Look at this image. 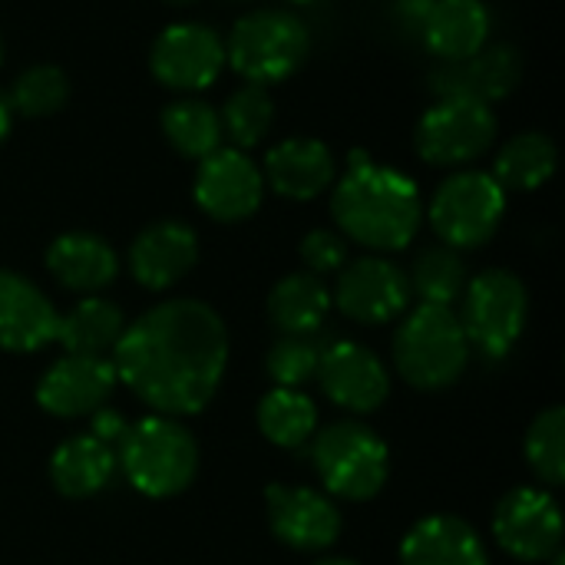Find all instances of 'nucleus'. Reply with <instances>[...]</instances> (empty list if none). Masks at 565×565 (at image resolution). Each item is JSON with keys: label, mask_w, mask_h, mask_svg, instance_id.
<instances>
[{"label": "nucleus", "mask_w": 565, "mask_h": 565, "mask_svg": "<svg viewBox=\"0 0 565 565\" xmlns=\"http://www.w3.org/2000/svg\"><path fill=\"white\" fill-rule=\"evenodd\" d=\"M116 381L162 417L202 414L228 367V328L215 308L172 298L126 324L113 351Z\"/></svg>", "instance_id": "f257e3e1"}, {"label": "nucleus", "mask_w": 565, "mask_h": 565, "mask_svg": "<svg viewBox=\"0 0 565 565\" xmlns=\"http://www.w3.org/2000/svg\"><path fill=\"white\" fill-rule=\"evenodd\" d=\"M331 215L344 238L371 252H401L420 232L424 199L411 175L358 149L331 185Z\"/></svg>", "instance_id": "f03ea898"}, {"label": "nucleus", "mask_w": 565, "mask_h": 565, "mask_svg": "<svg viewBox=\"0 0 565 565\" xmlns=\"http://www.w3.org/2000/svg\"><path fill=\"white\" fill-rule=\"evenodd\" d=\"M116 463L149 500H169L192 487L199 473V444L175 417H142L129 424L116 447Z\"/></svg>", "instance_id": "7ed1b4c3"}, {"label": "nucleus", "mask_w": 565, "mask_h": 565, "mask_svg": "<svg viewBox=\"0 0 565 565\" xmlns=\"http://www.w3.org/2000/svg\"><path fill=\"white\" fill-rule=\"evenodd\" d=\"M470 341L454 308L417 305L394 334L397 374L417 391L454 387L470 364Z\"/></svg>", "instance_id": "20e7f679"}, {"label": "nucleus", "mask_w": 565, "mask_h": 565, "mask_svg": "<svg viewBox=\"0 0 565 565\" xmlns=\"http://www.w3.org/2000/svg\"><path fill=\"white\" fill-rule=\"evenodd\" d=\"M311 463L328 497L367 503L391 473L387 444L361 420H338L311 437Z\"/></svg>", "instance_id": "39448f33"}, {"label": "nucleus", "mask_w": 565, "mask_h": 565, "mask_svg": "<svg viewBox=\"0 0 565 565\" xmlns=\"http://www.w3.org/2000/svg\"><path fill=\"white\" fill-rule=\"evenodd\" d=\"M308 50H311V33L295 13L252 10L232 26L225 40V63L245 83L271 86L295 76L308 60Z\"/></svg>", "instance_id": "423d86ee"}, {"label": "nucleus", "mask_w": 565, "mask_h": 565, "mask_svg": "<svg viewBox=\"0 0 565 565\" xmlns=\"http://www.w3.org/2000/svg\"><path fill=\"white\" fill-rule=\"evenodd\" d=\"M507 215V189L490 172H454L430 199L427 218L440 242L454 252L487 245Z\"/></svg>", "instance_id": "0eeeda50"}, {"label": "nucleus", "mask_w": 565, "mask_h": 565, "mask_svg": "<svg viewBox=\"0 0 565 565\" xmlns=\"http://www.w3.org/2000/svg\"><path fill=\"white\" fill-rule=\"evenodd\" d=\"M470 348L487 358H503L526 331L530 291L520 275L487 268L463 288V311L457 315Z\"/></svg>", "instance_id": "6e6552de"}, {"label": "nucleus", "mask_w": 565, "mask_h": 565, "mask_svg": "<svg viewBox=\"0 0 565 565\" xmlns=\"http://www.w3.org/2000/svg\"><path fill=\"white\" fill-rule=\"evenodd\" d=\"M493 139L497 113L477 99H440L414 129V149L430 166H467L480 159Z\"/></svg>", "instance_id": "1a4fd4ad"}, {"label": "nucleus", "mask_w": 565, "mask_h": 565, "mask_svg": "<svg viewBox=\"0 0 565 565\" xmlns=\"http://www.w3.org/2000/svg\"><path fill=\"white\" fill-rule=\"evenodd\" d=\"M149 70L166 89L202 93L225 70V40L205 23L166 26L149 50Z\"/></svg>", "instance_id": "9d476101"}, {"label": "nucleus", "mask_w": 565, "mask_h": 565, "mask_svg": "<svg viewBox=\"0 0 565 565\" xmlns=\"http://www.w3.org/2000/svg\"><path fill=\"white\" fill-rule=\"evenodd\" d=\"M331 301L358 324H391L407 315L411 281L401 265L384 255H364L338 271Z\"/></svg>", "instance_id": "9b49d317"}, {"label": "nucleus", "mask_w": 565, "mask_h": 565, "mask_svg": "<svg viewBox=\"0 0 565 565\" xmlns=\"http://www.w3.org/2000/svg\"><path fill=\"white\" fill-rule=\"evenodd\" d=\"M493 536L520 563H546L563 546V513L550 490H510L493 510Z\"/></svg>", "instance_id": "f8f14e48"}, {"label": "nucleus", "mask_w": 565, "mask_h": 565, "mask_svg": "<svg viewBox=\"0 0 565 565\" xmlns=\"http://www.w3.org/2000/svg\"><path fill=\"white\" fill-rule=\"evenodd\" d=\"M265 510H268V526L275 540L298 553L331 550L344 526L334 500L311 487L271 483L265 490Z\"/></svg>", "instance_id": "ddd939ff"}, {"label": "nucleus", "mask_w": 565, "mask_h": 565, "mask_svg": "<svg viewBox=\"0 0 565 565\" xmlns=\"http://www.w3.org/2000/svg\"><path fill=\"white\" fill-rule=\"evenodd\" d=\"M192 195L215 222H245L262 209L265 175L242 149H215L199 162Z\"/></svg>", "instance_id": "4468645a"}, {"label": "nucleus", "mask_w": 565, "mask_h": 565, "mask_svg": "<svg viewBox=\"0 0 565 565\" xmlns=\"http://www.w3.org/2000/svg\"><path fill=\"white\" fill-rule=\"evenodd\" d=\"M315 381L321 384L324 397L348 414H374L391 394V374L384 361L358 341L328 344Z\"/></svg>", "instance_id": "2eb2a0df"}, {"label": "nucleus", "mask_w": 565, "mask_h": 565, "mask_svg": "<svg viewBox=\"0 0 565 565\" xmlns=\"http://www.w3.org/2000/svg\"><path fill=\"white\" fill-rule=\"evenodd\" d=\"M113 387H116V367L109 358L63 354L43 371L36 384V404L50 417L76 420L106 407Z\"/></svg>", "instance_id": "dca6fc26"}, {"label": "nucleus", "mask_w": 565, "mask_h": 565, "mask_svg": "<svg viewBox=\"0 0 565 565\" xmlns=\"http://www.w3.org/2000/svg\"><path fill=\"white\" fill-rule=\"evenodd\" d=\"M523 79V56L510 43L483 46L480 53L444 63L434 70L430 86L437 89L440 99H477V103H497L510 96Z\"/></svg>", "instance_id": "f3484780"}, {"label": "nucleus", "mask_w": 565, "mask_h": 565, "mask_svg": "<svg viewBox=\"0 0 565 565\" xmlns=\"http://www.w3.org/2000/svg\"><path fill=\"white\" fill-rule=\"evenodd\" d=\"M199 262V238L179 218L146 225L129 245V271L149 291L179 285Z\"/></svg>", "instance_id": "a211bd4d"}, {"label": "nucleus", "mask_w": 565, "mask_h": 565, "mask_svg": "<svg viewBox=\"0 0 565 565\" xmlns=\"http://www.w3.org/2000/svg\"><path fill=\"white\" fill-rule=\"evenodd\" d=\"M60 311L20 271L0 268V348L10 354H33L56 341Z\"/></svg>", "instance_id": "6ab92c4d"}, {"label": "nucleus", "mask_w": 565, "mask_h": 565, "mask_svg": "<svg viewBox=\"0 0 565 565\" xmlns=\"http://www.w3.org/2000/svg\"><path fill=\"white\" fill-rule=\"evenodd\" d=\"M262 175H265V185H271L278 195L291 202H311L334 185L338 162L328 142L311 139V136H291V139H281L275 149H268Z\"/></svg>", "instance_id": "aec40b11"}, {"label": "nucleus", "mask_w": 565, "mask_h": 565, "mask_svg": "<svg viewBox=\"0 0 565 565\" xmlns=\"http://www.w3.org/2000/svg\"><path fill=\"white\" fill-rule=\"evenodd\" d=\"M46 268L73 295H96L119 275L116 248L96 232L56 235L46 248Z\"/></svg>", "instance_id": "412c9836"}, {"label": "nucleus", "mask_w": 565, "mask_h": 565, "mask_svg": "<svg viewBox=\"0 0 565 565\" xmlns=\"http://www.w3.org/2000/svg\"><path fill=\"white\" fill-rule=\"evenodd\" d=\"M401 565H490L480 533L450 513L424 516L401 543Z\"/></svg>", "instance_id": "4be33fe9"}, {"label": "nucleus", "mask_w": 565, "mask_h": 565, "mask_svg": "<svg viewBox=\"0 0 565 565\" xmlns=\"http://www.w3.org/2000/svg\"><path fill=\"white\" fill-rule=\"evenodd\" d=\"M490 26V7L483 0H434L420 40L444 63H457L487 46Z\"/></svg>", "instance_id": "5701e85b"}, {"label": "nucleus", "mask_w": 565, "mask_h": 565, "mask_svg": "<svg viewBox=\"0 0 565 565\" xmlns=\"http://www.w3.org/2000/svg\"><path fill=\"white\" fill-rule=\"evenodd\" d=\"M116 470V450H109L89 434L63 440L50 457V483L56 487L60 497L70 500H89L103 493L113 483Z\"/></svg>", "instance_id": "b1692460"}, {"label": "nucleus", "mask_w": 565, "mask_h": 565, "mask_svg": "<svg viewBox=\"0 0 565 565\" xmlns=\"http://www.w3.org/2000/svg\"><path fill=\"white\" fill-rule=\"evenodd\" d=\"M331 288L321 275H285L268 295V318L281 334H318L331 315Z\"/></svg>", "instance_id": "393cba45"}, {"label": "nucleus", "mask_w": 565, "mask_h": 565, "mask_svg": "<svg viewBox=\"0 0 565 565\" xmlns=\"http://www.w3.org/2000/svg\"><path fill=\"white\" fill-rule=\"evenodd\" d=\"M122 331H126L122 311L99 295H86L66 315H60L56 344H63L66 354L106 358L109 351H116Z\"/></svg>", "instance_id": "a878e982"}, {"label": "nucleus", "mask_w": 565, "mask_h": 565, "mask_svg": "<svg viewBox=\"0 0 565 565\" xmlns=\"http://www.w3.org/2000/svg\"><path fill=\"white\" fill-rule=\"evenodd\" d=\"M556 166H559V149L556 142L533 129V132H520L513 136L500 156H497V166H493V179L503 185V189H513V192H533L540 185H546L553 175H556Z\"/></svg>", "instance_id": "bb28decb"}, {"label": "nucleus", "mask_w": 565, "mask_h": 565, "mask_svg": "<svg viewBox=\"0 0 565 565\" xmlns=\"http://www.w3.org/2000/svg\"><path fill=\"white\" fill-rule=\"evenodd\" d=\"M162 132L179 156L195 159V162L222 149V139H225L218 109L195 96H182L162 109Z\"/></svg>", "instance_id": "cd10ccee"}, {"label": "nucleus", "mask_w": 565, "mask_h": 565, "mask_svg": "<svg viewBox=\"0 0 565 565\" xmlns=\"http://www.w3.org/2000/svg\"><path fill=\"white\" fill-rule=\"evenodd\" d=\"M258 430L268 444L281 450H298L318 430V407L305 391L271 387L258 401Z\"/></svg>", "instance_id": "c85d7f7f"}, {"label": "nucleus", "mask_w": 565, "mask_h": 565, "mask_svg": "<svg viewBox=\"0 0 565 565\" xmlns=\"http://www.w3.org/2000/svg\"><path fill=\"white\" fill-rule=\"evenodd\" d=\"M411 295L420 298V305H444L454 308V301L463 298L467 288V265L460 258V252L447 248V245H430L417 255L411 275Z\"/></svg>", "instance_id": "c756f323"}, {"label": "nucleus", "mask_w": 565, "mask_h": 565, "mask_svg": "<svg viewBox=\"0 0 565 565\" xmlns=\"http://www.w3.org/2000/svg\"><path fill=\"white\" fill-rule=\"evenodd\" d=\"M222 132L232 139V149H252L258 146L271 126H275V103L268 86L258 83H245L242 89H235L228 96V103L222 106Z\"/></svg>", "instance_id": "7c9ffc66"}, {"label": "nucleus", "mask_w": 565, "mask_h": 565, "mask_svg": "<svg viewBox=\"0 0 565 565\" xmlns=\"http://www.w3.org/2000/svg\"><path fill=\"white\" fill-rule=\"evenodd\" d=\"M526 463L536 480L550 490L565 483V411L550 407L543 411L526 430Z\"/></svg>", "instance_id": "2f4dec72"}, {"label": "nucleus", "mask_w": 565, "mask_h": 565, "mask_svg": "<svg viewBox=\"0 0 565 565\" xmlns=\"http://www.w3.org/2000/svg\"><path fill=\"white\" fill-rule=\"evenodd\" d=\"M10 106L13 113L20 116H53L66 106L70 99V79L60 66L53 63H36V66H26L17 79H13V89H10Z\"/></svg>", "instance_id": "473e14b6"}, {"label": "nucleus", "mask_w": 565, "mask_h": 565, "mask_svg": "<svg viewBox=\"0 0 565 565\" xmlns=\"http://www.w3.org/2000/svg\"><path fill=\"white\" fill-rule=\"evenodd\" d=\"M321 354L324 344L318 341V334H281L265 354V371L275 381V387L301 391L318 377Z\"/></svg>", "instance_id": "72a5a7b5"}, {"label": "nucleus", "mask_w": 565, "mask_h": 565, "mask_svg": "<svg viewBox=\"0 0 565 565\" xmlns=\"http://www.w3.org/2000/svg\"><path fill=\"white\" fill-rule=\"evenodd\" d=\"M298 252L311 275H334L348 265V238L334 228H311Z\"/></svg>", "instance_id": "f704fd0d"}, {"label": "nucleus", "mask_w": 565, "mask_h": 565, "mask_svg": "<svg viewBox=\"0 0 565 565\" xmlns=\"http://www.w3.org/2000/svg\"><path fill=\"white\" fill-rule=\"evenodd\" d=\"M126 430H129V420L122 414H116L113 407H99V411L89 414V437H96L109 450L119 447V440L126 437Z\"/></svg>", "instance_id": "c9c22d12"}, {"label": "nucleus", "mask_w": 565, "mask_h": 565, "mask_svg": "<svg viewBox=\"0 0 565 565\" xmlns=\"http://www.w3.org/2000/svg\"><path fill=\"white\" fill-rule=\"evenodd\" d=\"M430 3L434 0H397L394 3V17H397V23L404 30H411L414 36H420V26H424V20L430 13Z\"/></svg>", "instance_id": "e433bc0d"}, {"label": "nucleus", "mask_w": 565, "mask_h": 565, "mask_svg": "<svg viewBox=\"0 0 565 565\" xmlns=\"http://www.w3.org/2000/svg\"><path fill=\"white\" fill-rule=\"evenodd\" d=\"M10 129H13V106H10L7 93L0 89V146H3V139L10 136Z\"/></svg>", "instance_id": "4c0bfd02"}, {"label": "nucleus", "mask_w": 565, "mask_h": 565, "mask_svg": "<svg viewBox=\"0 0 565 565\" xmlns=\"http://www.w3.org/2000/svg\"><path fill=\"white\" fill-rule=\"evenodd\" d=\"M315 565H361V563H354V559H321V563H315Z\"/></svg>", "instance_id": "58836bf2"}, {"label": "nucleus", "mask_w": 565, "mask_h": 565, "mask_svg": "<svg viewBox=\"0 0 565 565\" xmlns=\"http://www.w3.org/2000/svg\"><path fill=\"white\" fill-rule=\"evenodd\" d=\"M550 565H565L563 550H559V553H556V556H550Z\"/></svg>", "instance_id": "ea45409f"}, {"label": "nucleus", "mask_w": 565, "mask_h": 565, "mask_svg": "<svg viewBox=\"0 0 565 565\" xmlns=\"http://www.w3.org/2000/svg\"><path fill=\"white\" fill-rule=\"evenodd\" d=\"M0 63H3V36H0Z\"/></svg>", "instance_id": "a19ab883"}, {"label": "nucleus", "mask_w": 565, "mask_h": 565, "mask_svg": "<svg viewBox=\"0 0 565 565\" xmlns=\"http://www.w3.org/2000/svg\"><path fill=\"white\" fill-rule=\"evenodd\" d=\"M291 3H315V0H291Z\"/></svg>", "instance_id": "79ce46f5"}, {"label": "nucleus", "mask_w": 565, "mask_h": 565, "mask_svg": "<svg viewBox=\"0 0 565 565\" xmlns=\"http://www.w3.org/2000/svg\"><path fill=\"white\" fill-rule=\"evenodd\" d=\"M172 3H189V0H172Z\"/></svg>", "instance_id": "37998d69"}]
</instances>
